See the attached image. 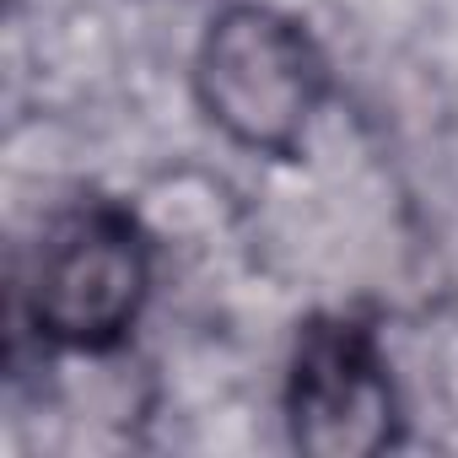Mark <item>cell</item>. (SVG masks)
<instances>
[{
	"label": "cell",
	"instance_id": "cell-2",
	"mask_svg": "<svg viewBox=\"0 0 458 458\" xmlns=\"http://www.w3.org/2000/svg\"><path fill=\"white\" fill-rule=\"evenodd\" d=\"M157 292V243L119 199L60 210L22 276V318L60 356H114L140 329Z\"/></svg>",
	"mask_w": 458,
	"mask_h": 458
},
{
	"label": "cell",
	"instance_id": "cell-3",
	"mask_svg": "<svg viewBox=\"0 0 458 458\" xmlns=\"http://www.w3.org/2000/svg\"><path fill=\"white\" fill-rule=\"evenodd\" d=\"M286 437L308 458H377L404 437V399L383 335L356 313H318L297 329L281 383Z\"/></svg>",
	"mask_w": 458,
	"mask_h": 458
},
{
	"label": "cell",
	"instance_id": "cell-1",
	"mask_svg": "<svg viewBox=\"0 0 458 458\" xmlns=\"http://www.w3.org/2000/svg\"><path fill=\"white\" fill-rule=\"evenodd\" d=\"M194 108L249 157H297L324 114L335 76L313 28L270 0H226L199 28L189 60Z\"/></svg>",
	"mask_w": 458,
	"mask_h": 458
}]
</instances>
